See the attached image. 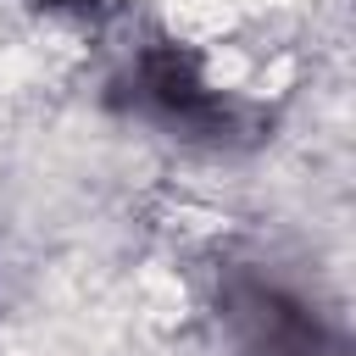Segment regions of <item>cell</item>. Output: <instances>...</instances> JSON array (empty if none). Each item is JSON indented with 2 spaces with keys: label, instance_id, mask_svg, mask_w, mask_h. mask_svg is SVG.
Instances as JSON below:
<instances>
[{
  "label": "cell",
  "instance_id": "cell-1",
  "mask_svg": "<svg viewBox=\"0 0 356 356\" xmlns=\"http://www.w3.org/2000/svg\"><path fill=\"white\" fill-rule=\"evenodd\" d=\"M239 328H245V350L250 356H328L317 323L300 306L278 300L273 289H245Z\"/></svg>",
  "mask_w": 356,
  "mask_h": 356
},
{
  "label": "cell",
  "instance_id": "cell-2",
  "mask_svg": "<svg viewBox=\"0 0 356 356\" xmlns=\"http://www.w3.org/2000/svg\"><path fill=\"white\" fill-rule=\"evenodd\" d=\"M50 6H95V0H50Z\"/></svg>",
  "mask_w": 356,
  "mask_h": 356
}]
</instances>
